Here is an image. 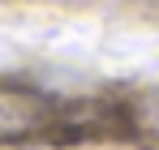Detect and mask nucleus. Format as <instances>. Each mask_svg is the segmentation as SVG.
<instances>
[{"label": "nucleus", "instance_id": "f257e3e1", "mask_svg": "<svg viewBox=\"0 0 159 150\" xmlns=\"http://www.w3.org/2000/svg\"><path fill=\"white\" fill-rule=\"evenodd\" d=\"M39 99L30 95H13V90H0V137L4 133H22V129L39 125Z\"/></svg>", "mask_w": 159, "mask_h": 150}]
</instances>
